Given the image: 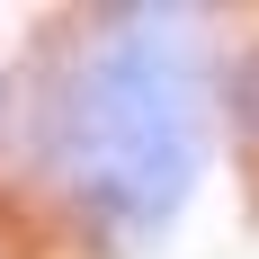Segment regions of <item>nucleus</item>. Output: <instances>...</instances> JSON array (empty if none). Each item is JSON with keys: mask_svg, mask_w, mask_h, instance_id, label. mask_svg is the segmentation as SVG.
<instances>
[{"mask_svg": "<svg viewBox=\"0 0 259 259\" xmlns=\"http://www.w3.org/2000/svg\"><path fill=\"white\" fill-rule=\"evenodd\" d=\"M197 18L179 9H107V45L90 54L63 90L45 161H63V179L80 188L90 224L116 241L170 233L179 197L197 188L206 134H197V63L179 36Z\"/></svg>", "mask_w": 259, "mask_h": 259, "instance_id": "f257e3e1", "label": "nucleus"}, {"mask_svg": "<svg viewBox=\"0 0 259 259\" xmlns=\"http://www.w3.org/2000/svg\"><path fill=\"white\" fill-rule=\"evenodd\" d=\"M233 116H241V134H259V54L241 63V80H233Z\"/></svg>", "mask_w": 259, "mask_h": 259, "instance_id": "f03ea898", "label": "nucleus"}]
</instances>
